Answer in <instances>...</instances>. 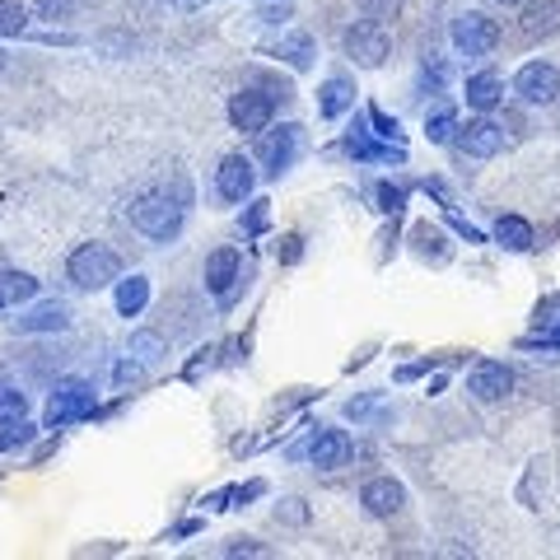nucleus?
I'll return each mask as SVG.
<instances>
[{"instance_id":"nucleus-29","label":"nucleus","mask_w":560,"mask_h":560,"mask_svg":"<svg viewBox=\"0 0 560 560\" xmlns=\"http://www.w3.org/2000/svg\"><path fill=\"white\" fill-rule=\"evenodd\" d=\"M70 5H75V0H33V14L57 24V20H70Z\"/></svg>"},{"instance_id":"nucleus-18","label":"nucleus","mask_w":560,"mask_h":560,"mask_svg":"<svg viewBox=\"0 0 560 560\" xmlns=\"http://www.w3.org/2000/svg\"><path fill=\"white\" fill-rule=\"evenodd\" d=\"M355 108V84H350L346 75H331L327 84H323V98H318V113L331 121V117H341V113H350Z\"/></svg>"},{"instance_id":"nucleus-37","label":"nucleus","mask_w":560,"mask_h":560,"mask_svg":"<svg viewBox=\"0 0 560 560\" xmlns=\"http://www.w3.org/2000/svg\"><path fill=\"white\" fill-rule=\"evenodd\" d=\"M168 5H173V10H187V14H191V10H206L210 0H168Z\"/></svg>"},{"instance_id":"nucleus-2","label":"nucleus","mask_w":560,"mask_h":560,"mask_svg":"<svg viewBox=\"0 0 560 560\" xmlns=\"http://www.w3.org/2000/svg\"><path fill=\"white\" fill-rule=\"evenodd\" d=\"M66 271L80 290H108L121 280V257L108 248V243H80L66 261Z\"/></svg>"},{"instance_id":"nucleus-7","label":"nucleus","mask_w":560,"mask_h":560,"mask_svg":"<svg viewBox=\"0 0 560 560\" xmlns=\"http://www.w3.org/2000/svg\"><path fill=\"white\" fill-rule=\"evenodd\" d=\"M294 154H300V127H276V131H261V145H257V164L267 178H280L290 164H294Z\"/></svg>"},{"instance_id":"nucleus-27","label":"nucleus","mask_w":560,"mask_h":560,"mask_svg":"<svg viewBox=\"0 0 560 560\" xmlns=\"http://www.w3.org/2000/svg\"><path fill=\"white\" fill-rule=\"evenodd\" d=\"M131 355H136L140 364H154V360L164 355V341L154 337V331H136V337H131Z\"/></svg>"},{"instance_id":"nucleus-8","label":"nucleus","mask_w":560,"mask_h":560,"mask_svg":"<svg viewBox=\"0 0 560 560\" xmlns=\"http://www.w3.org/2000/svg\"><path fill=\"white\" fill-rule=\"evenodd\" d=\"M253 187H257V168H253L248 154H224L220 168H215V191L220 197L230 206H243L253 197Z\"/></svg>"},{"instance_id":"nucleus-4","label":"nucleus","mask_w":560,"mask_h":560,"mask_svg":"<svg viewBox=\"0 0 560 560\" xmlns=\"http://www.w3.org/2000/svg\"><path fill=\"white\" fill-rule=\"evenodd\" d=\"M90 411H94V383H84V378L57 383V393L47 397V425H51V430L70 425V420H84Z\"/></svg>"},{"instance_id":"nucleus-30","label":"nucleus","mask_w":560,"mask_h":560,"mask_svg":"<svg viewBox=\"0 0 560 560\" xmlns=\"http://www.w3.org/2000/svg\"><path fill=\"white\" fill-rule=\"evenodd\" d=\"M33 440V425L28 420H14V425H0V448H20Z\"/></svg>"},{"instance_id":"nucleus-12","label":"nucleus","mask_w":560,"mask_h":560,"mask_svg":"<svg viewBox=\"0 0 560 560\" xmlns=\"http://www.w3.org/2000/svg\"><path fill=\"white\" fill-rule=\"evenodd\" d=\"M458 145L471 154V160H495L504 150V131L490 117H471L467 127H458Z\"/></svg>"},{"instance_id":"nucleus-19","label":"nucleus","mask_w":560,"mask_h":560,"mask_svg":"<svg viewBox=\"0 0 560 560\" xmlns=\"http://www.w3.org/2000/svg\"><path fill=\"white\" fill-rule=\"evenodd\" d=\"M33 294H38V280H33L28 271H0V313L28 304Z\"/></svg>"},{"instance_id":"nucleus-17","label":"nucleus","mask_w":560,"mask_h":560,"mask_svg":"<svg viewBox=\"0 0 560 560\" xmlns=\"http://www.w3.org/2000/svg\"><path fill=\"white\" fill-rule=\"evenodd\" d=\"M500 103H504V80L495 70H481V75L467 80V108L490 113V108H500Z\"/></svg>"},{"instance_id":"nucleus-1","label":"nucleus","mask_w":560,"mask_h":560,"mask_svg":"<svg viewBox=\"0 0 560 560\" xmlns=\"http://www.w3.org/2000/svg\"><path fill=\"white\" fill-rule=\"evenodd\" d=\"M131 224L145 238H154V243H168L173 234L183 230V201L178 197H168L164 187H154V191H145V197H136V206H131Z\"/></svg>"},{"instance_id":"nucleus-39","label":"nucleus","mask_w":560,"mask_h":560,"mask_svg":"<svg viewBox=\"0 0 560 560\" xmlns=\"http://www.w3.org/2000/svg\"><path fill=\"white\" fill-rule=\"evenodd\" d=\"M495 5H510V10H523V5H528V0H495Z\"/></svg>"},{"instance_id":"nucleus-23","label":"nucleus","mask_w":560,"mask_h":560,"mask_svg":"<svg viewBox=\"0 0 560 560\" xmlns=\"http://www.w3.org/2000/svg\"><path fill=\"white\" fill-rule=\"evenodd\" d=\"M495 238H500L510 253H528V248H533V224L518 220V215H500V220H495Z\"/></svg>"},{"instance_id":"nucleus-36","label":"nucleus","mask_w":560,"mask_h":560,"mask_svg":"<svg viewBox=\"0 0 560 560\" xmlns=\"http://www.w3.org/2000/svg\"><path fill=\"white\" fill-rule=\"evenodd\" d=\"M267 206H271V201H253V210H248V230H261V224H267Z\"/></svg>"},{"instance_id":"nucleus-14","label":"nucleus","mask_w":560,"mask_h":560,"mask_svg":"<svg viewBox=\"0 0 560 560\" xmlns=\"http://www.w3.org/2000/svg\"><path fill=\"white\" fill-rule=\"evenodd\" d=\"M350 453H355V444H350L346 430H318L313 444H308V463L323 467V471H337V467L350 463Z\"/></svg>"},{"instance_id":"nucleus-25","label":"nucleus","mask_w":560,"mask_h":560,"mask_svg":"<svg viewBox=\"0 0 560 560\" xmlns=\"http://www.w3.org/2000/svg\"><path fill=\"white\" fill-rule=\"evenodd\" d=\"M14 420H28V397L20 388H0V425H14Z\"/></svg>"},{"instance_id":"nucleus-24","label":"nucleus","mask_w":560,"mask_h":560,"mask_svg":"<svg viewBox=\"0 0 560 560\" xmlns=\"http://www.w3.org/2000/svg\"><path fill=\"white\" fill-rule=\"evenodd\" d=\"M453 131H458V113H453V108H434L425 117V136L434 140V145H448Z\"/></svg>"},{"instance_id":"nucleus-22","label":"nucleus","mask_w":560,"mask_h":560,"mask_svg":"<svg viewBox=\"0 0 560 560\" xmlns=\"http://www.w3.org/2000/svg\"><path fill=\"white\" fill-rule=\"evenodd\" d=\"M276 57L285 61L290 70H308L313 57H318V47H313L308 33H285V38H280V47H276Z\"/></svg>"},{"instance_id":"nucleus-35","label":"nucleus","mask_w":560,"mask_h":560,"mask_svg":"<svg viewBox=\"0 0 560 560\" xmlns=\"http://www.w3.org/2000/svg\"><path fill=\"white\" fill-rule=\"evenodd\" d=\"M224 551H230V556H261V547H257L253 537H234V541H230V547H224Z\"/></svg>"},{"instance_id":"nucleus-31","label":"nucleus","mask_w":560,"mask_h":560,"mask_svg":"<svg viewBox=\"0 0 560 560\" xmlns=\"http://www.w3.org/2000/svg\"><path fill=\"white\" fill-rule=\"evenodd\" d=\"M374 197H378V210H383V215H397V210H401V201H407V191H401V187H393V183H378V191H374Z\"/></svg>"},{"instance_id":"nucleus-5","label":"nucleus","mask_w":560,"mask_h":560,"mask_svg":"<svg viewBox=\"0 0 560 560\" xmlns=\"http://www.w3.org/2000/svg\"><path fill=\"white\" fill-rule=\"evenodd\" d=\"M453 47H458L463 57H486V51L500 47V24L486 20L481 10H467L453 20Z\"/></svg>"},{"instance_id":"nucleus-33","label":"nucleus","mask_w":560,"mask_h":560,"mask_svg":"<svg viewBox=\"0 0 560 560\" xmlns=\"http://www.w3.org/2000/svg\"><path fill=\"white\" fill-rule=\"evenodd\" d=\"M276 257L285 261V267H294V261L304 257V238H300V234H285V238L276 243Z\"/></svg>"},{"instance_id":"nucleus-26","label":"nucleus","mask_w":560,"mask_h":560,"mask_svg":"<svg viewBox=\"0 0 560 560\" xmlns=\"http://www.w3.org/2000/svg\"><path fill=\"white\" fill-rule=\"evenodd\" d=\"M24 24H28L24 5H14V0H0V38H20Z\"/></svg>"},{"instance_id":"nucleus-11","label":"nucleus","mask_w":560,"mask_h":560,"mask_svg":"<svg viewBox=\"0 0 560 560\" xmlns=\"http://www.w3.org/2000/svg\"><path fill=\"white\" fill-rule=\"evenodd\" d=\"M510 388H514L510 364H500V360H477V364H471L467 393L477 401H500V397H510Z\"/></svg>"},{"instance_id":"nucleus-21","label":"nucleus","mask_w":560,"mask_h":560,"mask_svg":"<svg viewBox=\"0 0 560 560\" xmlns=\"http://www.w3.org/2000/svg\"><path fill=\"white\" fill-rule=\"evenodd\" d=\"M113 300H117V313H121V318H136V313L150 304V280H145V276L117 280V294H113Z\"/></svg>"},{"instance_id":"nucleus-16","label":"nucleus","mask_w":560,"mask_h":560,"mask_svg":"<svg viewBox=\"0 0 560 560\" xmlns=\"http://www.w3.org/2000/svg\"><path fill=\"white\" fill-rule=\"evenodd\" d=\"M346 150L355 154V160H407V150H401V145H374V131L360 127V121H350Z\"/></svg>"},{"instance_id":"nucleus-40","label":"nucleus","mask_w":560,"mask_h":560,"mask_svg":"<svg viewBox=\"0 0 560 560\" xmlns=\"http://www.w3.org/2000/svg\"><path fill=\"white\" fill-rule=\"evenodd\" d=\"M0 70H5V51H0Z\"/></svg>"},{"instance_id":"nucleus-3","label":"nucleus","mask_w":560,"mask_h":560,"mask_svg":"<svg viewBox=\"0 0 560 560\" xmlns=\"http://www.w3.org/2000/svg\"><path fill=\"white\" fill-rule=\"evenodd\" d=\"M388 51H393V38H388V28H383L378 20H355L346 28V57L364 66V70H374L388 61Z\"/></svg>"},{"instance_id":"nucleus-9","label":"nucleus","mask_w":560,"mask_h":560,"mask_svg":"<svg viewBox=\"0 0 560 560\" xmlns=\"http://www.w3.org/2000/svg\"><path fill=\"white\" fill-rule=\"evenodd\" d=\"M514 90L523 103H537V108H547V103L560 98V70L551 61H528L514 75Z\"/></svg>"},{"instance_id":"nucleus-13","label":"nucleus","mask_w":560,"mask_h":560,"mask_svg":"<svg viewBox=\"0 0 560 560\" xmlns=\"http://www.w3.org/2000/svg\"><path fill=\"white\" fill-rule=\"evenodd\" d=\"M360 504L370 518H393L401 504H407V490H401V481H393V477H374V481H364Z\"/></svg>"},{"instance_id":"nucleus-15","label":"nucleus","mask_w":560,"mask_h":560,"mask_svg":"<svg viewBox=\"0 0 560 560\" xmlns=\"http://www.w3.org/2000/svg\"><path fill=\"white\" fill-rule=\"evenodd\" d=\"M518 28H523V38H556L560 33V0H528L518 14Z\"/></svg>"},{"instance_id":"nucleus-6","label":"nucleus","mask_w":560,"mask_h":560,"mask_svg":"<svg viewBox=\"0 0 560 560\" xmlns=\"http://www.w3.org/2000/svg\"><path fill=\"white\" fill-rule=\"evenodd\" d=\"M271 117H276V94L271 90H257V84H248V90H238L230 98V121L238 131H267L271 127Z\"/></svg>"},{"instance_id":"nucleus-34","label":"nucleus","mask_w":560,"mask_h":560,"mask_svg":"<svg viewBox=\"0 0 560 560\" xmlns=\"http://www.w3.org/2000/svg\"><path fill=\"white\" fill-rule=\"evenodd\" d=\"M113 378H117V388H127V383H136L140 378V360H117V370H113Z\"/></svg>"},{"instance_id":"nucleus-32","label":"nucleus","mask_w":560,"mask_h":560,"mask_svg":"<svg viewBox=\"0 0 560 560\" xmlns=\"http://www.w3.org/2000/svg\"><path fill=\"white\" fill-rule=\"evenodd\" d=\"M370 121H374V136L393 140V145H401V131H397V117H388L383 108H370Z\"/></svg>"},{"instance_id":"nucleus-38","label":"nucleus","mask_w":560,"mask_h":560,"mask_svg":"<svg viewBox=\"0 0 560 560\" xmlns=\"http://www.w3.org/2000/svg\"><path fill=\"white\" fill-rule=\"evenodd\" d=\"M261 20H267V24H280V20H290V10H285V5H280V10H261Z\"/></svg>"},{"instance_id":"nucleus-20","label":"nucleus","mask_w":560,"mask_h":560,"mask_svg":"<svg viewBox=\"0 0 560 560\" xmlns=\"http://www.w3.org/2000/svg\"><path fill=\"white\" fill-rule=\"evenodd\" d=\"M66 327H70V308L57 300H47L20 318V331H66Z\"/></svg>"},{"instance_id":"nucleus-28","label":"nucleus","mask_w":560,"mask_h":560,"mask_svg":"<svg viewBox=\"0 0 560 560\" xmlns=\"http://www.w3.org/2000/svg\"><path fill=\"white\" fill-rule=\"evenodd\" d=\"M355 5H360V14H364V20H397V10H401V0H355Z\"/></svg>"},{"instance_id":"nucleus-10","label":"nucleus","mask_w":560,"mask_h":560,"mask_svg":"<svg viewBox=\"0 0 560 560\" xmlns=\"http://www.w3.org/2000/svg\"><path fill=\"white\" fill-rule=\"evenodd\" d=\"M238 280H243V257H238V248H220V253L206 257V285H210V294H215L220 304L234 300Z\"/></svg>"}]
</instances>
